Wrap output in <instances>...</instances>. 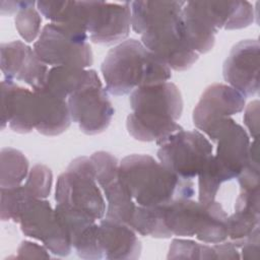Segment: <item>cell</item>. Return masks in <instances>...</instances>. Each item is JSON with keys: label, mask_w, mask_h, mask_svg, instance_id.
<instances>
[{"label": "cell", "mask_w": 260, "mask_h": 260, "mask_svg": "<svg viewBox=\"0 0 260 260\" xmlns=\"http://www.w3.org/2000/svg\"><path fill=\"white\" fill-rule=\"evenodd\" d=\"M185 1H131V24L141 43L170 68L189 69L198 54L188 45L183 27Z\"/></svg>", "instance_id": "cell-1"}, {"label": "cell", "mask_w": 260, "mask_h": 260, "mask_svg": "<svg viewBox=\"0 0 260 260\" xmlns=\"http://www.w3.org/2000/svg\"><path fill=\"white\" fill-rule=\"evenodd\" d=\"M132 113L127 117L128 133L139 141H155L183 130L177 121L183 111L182 94L173 82L165 81L135 88L130 94Z\"/></svg>", "instance_id": "cell-2"}, {"label": "cell", "mask_w": 260, "mask_h": 260, "mask_svg": "<svg viewBox=\"0 0 260 260\" xmlns=\"http://www.w3.org/2000/svg\"><path fill=\"white\" fill-rule=\"evenodd\" d=\"M108 92L125 95L143 85L165 82L171 68L135 39L111 49L101 67Z\"/></svg>", "instance_id": "cell-3"}, {"label": "cell", "mask_w": 260, "mask_h": 260, "mask_svg": "<svg viewBox=\"0 0 260 260\" xmlns=\"http://www.w3.org/2000/svg\"><path fill=\"white\" fill-rule=\"evenodd\" d=\"M119 175L136 205L157 206L179 198H192V180L178 177L152 156L131 154L119 162Z\"/></svg>", "instance_id": "cell-4"}, {"label": "cell", "mask_w": 260, "mask_h": 260, "mask_svg": "<svg viewBox=\"0 0 260 260\" xmlns=\"http://www.w3.org/2000/svg\"><path fill=\"white\" fill-rule=\"evenodd\" d=\"M164 221L172 236L193 237L204 243L218 244L228 238V214L216 200L203 204L191 198L162 204Z\"/></svg>", "instance_id": "cell-5"}, {"label": "cell", "mask_w": 260, "mask_h": 260, "mask_svg": "<svg viewBox=\"0 0 260 260\" xmlns=\"http://www.w3.org/2000/svg\"><path fill=\"white\" fill-rule=\"evenodd\" d=\"M56 205L81 212L92 218L102 219L106 215V201L98 187L95 169L90 157L74 158L56 183Z\"/></svg>", "instance_id": "cell-6"}, {"label": "cell", "mask_w": 260, "mask_h": 260, "mask_svg": "<svg viewBox=\"0 0 260 260\" xmlns=\"http://www.w3.org/2000/svg\"><path fill=\"white\" fill-rule=\"evenodd\" d=\"M159 162L178 177L192 180L212 157L213 147L199 131H178L156 143Z\"/></svg>", "instance_id": "cell-7"}, {"label": "cell", "mask_w": 260, "mask_h": 260, "mask_svg": "<svg viewBox=\"0 0 260 260\" xmlns=\"http://www.w3.org/2000/svg\"><path fill=\"white\" fill-rule=\"evenodd\" d=\"M14 222H19L25 236L41 241L51 253L62 257L70 254L67 228L48 200L25 198Z\"/></svg>", "instance_id": "cell-8"}, {"label": "cell", "mask_w": 260, "mask_h": 260, "mask_svg": "<svg viewBox=\"0 0 260 260\" xmlns=\"http://www.w3.org/2000/svg\"><path fill=\"white\" fill-rule=\"evenodd\" d=\"M67 103L71 120L87 135L105 131L115 112L108 91L94 70H90L86 82L68 96Z\"/></svg>", "instance_id": "cell-9"}, {"label": "cell", "mask_w": 260, "mask_h": 260, "mask_svg": "<svg viewBox=\"0 0 260 260\" xmlns=\"http://www.w3.org/2000/svg\"><path fill=\"white\" fill-rule=\"evenodd\" d=\"M34 51L46 65L70 66L78 68L89 67L92 62V52L87 42H79L55 23L46 24Z\"/></svg>", "instance_id": "cell-10"}, {"label": "cell", "mask_w": 260, "mask_h": 260, "mask_svg": "<svg viewBox=\"0 0 260 260\" xmlns=\"http://www.w3.org/2000/svg\"><path fill=\"white\" fill-rule=\"evenodd\" d=\"M95 169V179L107 200L106 217L130 225L136 208L130 192L119 175L117 158L107 151L90 155Z\"/></svg>", "instance_id": "cell-11"}, {"label": "cell", "mask_w": 260, "mask_h": 260, "mask_svg": "<svg viewBox=\"0 0 260 260\" xmlns=\"http://www.w3.org/2000/svg\"><path fill=\"white\" fill-rule=\"evenodd\" d=\"M246 96L234 87L214 83L206 87L193 111L195 127L213 140L222 123L245 108Z\"/></svg>", "instance_id": "cell-12"}, {"label": "cell", "mask_w": 260, "mask_h": 260, "mask_svg": "<svg viewBox=\"0 0 260 260\" xmlns=\"http://www.w3.org/2000/svg\"><path fill=\"white\" fill-rule=\"evenodd\" d=\"M86 28L95 44L113 45L123 41L131 25L130 2L86 1Z\"/></svg>", "instance_id": "cell-13"}, {"label": "cell", "mask_w": 260, "mask_h": 260, "mask_svg": "<svg viewBox=\"0 0 260 260\" xmlns=\"http://www.w3.org/2000/svg\"><path fill=\"white\" fill-rule=\"evenodd\" d=\"M212 141L217 143L213 158L225 181L238 178L249 161L251 142L246 130L229 117Z\"/></svg>", "instance_id": "cell-14"}, {"label": "cell", "mask_w": 260, "mask_h": 260, "mask_svg": "<svg viewBox=\"0 0 260 260\" xmlns=\"http://www.w3.org/2000/svg\"><path fill=\"white\" fill-rule=\"evenodd\" d=\"M259 42L244 40L231 50L222 67L224 80L245 96L259 91Z\"/></svg>", "instance_id": "cell-15"}, {"label": "cell", "mask_w": 260, "mask_h": 260, "mask_svg": "<svg viewBox=\"0 0 260 260\" xmlns=\"http://www.w3.org/2000/svg\"><path fill=\"white\" fill-rule=\"evenodd\" d=\"M0 67L5 79L22 80L32 90L45 85L49 71L35 51L20 41L1 44Z\"/></svg>", "instance_id": "cell-16"}, {"label": "cell", "mask_w": 260, "mask_h": 260, "mask_svg": "<svg viewBox=\"0 0 260 260\" xmlns=\"http://www.w3.org/2000/svg\"><path fill=\"white\" fill-rule=\"evenodd\" d=\"M1 126L6 124L17 133H28L36 129L38 120V99L36 92L21 87L13 80L1 82Z\"/></svg>", "instance_id": "cell-17"}, {"label": "cell", "mask_w": 260, "mask_h": 260, "mask_svg": "<svg viewBox=\"0 0 260 260\" xmlns=\"http://www.w3.org/2000/svg\"><path fill=\"white\" fill-rule=\"evenodd\" d=\"M98 239L103 258L126 260L140 256L141 243L135 231L126 223L102 218Z\"/></svg>", "instance_id": "cell-18"}, {"label": "cell", "mask_w": 260, "mask_h": 260, "mask_svg": "<svg viewBox=\"0 0 260 260\" xmlns=\"http://www.w3.org/2000/svg\"><path fill=\"white\" fill-rule=\"evenodd\" d=\"M39 11L79 42L87 41L86 1H38Z\"/></svg>", "instance_id": "cell-19"}, {"label": "cell", "mask_w": 260, "mask_h": 260, "mask_svg": "<svg viewBox=\"0 0 260 260\" xmlns=\"http://www.w3.org/2000/svg\"><path fill=\"white\" fill-rule=\"evenodd\" d=\"M185 39L197 54L209 52L214 45L217 29L205 14L200 1L186 2L182 10Z\"/></svg>", "instance_id": "cell-20"}, {"label": "cell", "mask_w": 260, "mask_h": 260, "mask_svg": "<svg viewBox=\"0 0 260 260\" xmlns=\"http://www.w3.org/2000/svg\"><path fill=\"white\" fill-rule=\"evenodd\" d=\"M38 99L36 129L46 136H56L66 131L71 123L68 103L42 87L34 90Z\"/></svg>", "instance_id": "cell-21"}, {"label": "cell", "mask_w": 260, "mask_h": 260, "mask_svg": "<svg viewBox=\"0 0 260 260\" xmlns=\"http://www.w3.org/2000/svg\"><path fill=\"white\" fill-rule=\"evenodd\" d=\"M201 5L217 30L243 28L254 20V8L248 1H201Z\"/></svg>", "instance_id": "cell-22"}, {"label": "cell", "mask_w": 260, "mask_h": 260, "mask_svg": "<svg viewBox=\"0 0 260 260\" xmlns=\"http://www.w3.org/2000/svg\"><path fill=\"white\" fill-rule=\"evenodd\" d=\"M90 70L70 66L52 67L43 86L56 96L66 100L88 79Z\"/></svg>", "instance_id": "cell-23"}, {"label": "cell", "mask_w": 260, "mask_h": 260, "mask_svg": "<svg viewBox=\"0 0 260 260\" xmlns=\"http://www.w3.org/2000/svg\"><path fill=\"white\" fill-rule=\"evenodd\" d=\"M259 210L250 207H235L233 214L226 217L228 238L236 248H242L250 239L259 235Z\"/></svg>", "instance_id": "cell-24"}, {"label": "cell", "mask_w": 260, "mask_h": 260, "mask_svg": "<svg viewBox=\"0 0 260 260\" xmlns=\"http://www.w3.org/2000/svg\"><path fill=\"white\" fill-rule=\"evenodd\" d=\"M0 187L20 186L28 175V160L24 154L14 148L6 147L0 153Z\"/></svg>", "instance_id": "cell-25"}, {"label": "cell", "mask_w": 260, "mask_h": 260, "mask_svg": "<svg viewBox=\"0 0 260 260\" xmlns=\"http://www.w3.org/2000/svg\"><path fill=\"white\" fill-rule=\"evenodd\" d=\"M130 226L142 236L159 239H168L172 237L165 225L162 205L151 207L136 205Z\"/></svg>", "instance_id": "cell-26"}, {"label": "cell", "mask_w": 260, "mask_h": 260, "mask_svg": "<svg viewBox=\"0 0 260 260\" xmlns=\"http://www.w3.org/2000/svg\"><path fill=\"white\" fill-rule=\"evenodd\" d=\"M198 178L199 201L205 205L210 204L215 201V197L221 184L226 182L216 167L213 155L199 173Z\"/></svg>", "instance_id": "cell-27"}, {"label": "cell", "mask_w": 260, "mask_h": 260, "mask_svg": "<svg viewBox=\"0 0 260 260\" xmlns=\"http://www.w3.org/2000/svg\"><path fill=\"white\" fill-rule=\"evenodd\" d=\"M53 175L45 165L34 166L22 185L26 194L31 198L46 199L51 193Z\"/></svg>", "instance_id": "cell-28"}, {"label": "cell", "mask_w": 260, "mask_h": 260, "mask_svg": "<svg viewBox=\"0 0 260 260\" xmlns=\"http://www.w3.org/2000/svg\"><path fill=\"white\" fill-rule=\"evenodd\" d=\"M168 258L172 259H216L213 246L198 244L190 240L176 239L172 242Z\"/></svg>", "instance_id": "cell-29"}, {"label": "cell", "mask_w": 260, "mask_h": 260, "mask_svg": "<svg viewBox=\"0 0 260 260\" xmlns=\"http://www.w3.org/2000/svg\"><path fill=\"white\" fill-rule=\"evenodd\" d=\"M37 2L32 1L25 7L19 9L15 16V26L21 38L27 43H31L41 34L42 18L38 10L34 7Z\"/></svg>", "instance_id": "cell-30"}, {"label": "cell", "mask_w": 260, "mask_h": 260, "mask_svg": "<svg viewBox=\"0 0 260 260\" xmlns=\"http://www.w3.org/2000/svg\"><path fill=\"white\" fill-rule=\"evenodd\" d=\"M28 197L22 185L13 188H1V219L3 221L9 219L15 221L23 200Z\"/></svg>", "instance_id": "cell-31"}, {"label": "cell", "mask_w": 260, "mask_h": 260, "mask_svg": "<svg viewBox=\"0 0 260 260\" xmlns=\"http://www.w3.org/2000/svg\"><path fill=\"white\" fill-rule=\"evenodd\" d=\"M259 102L254 101L246 108L244 114V123L250 131V134L257 138L259 131Z\"/></svg>", "instance_id": "cell-32"}, {"label": "cell", "mask_w": 260, "mask_h": 260, "mask_svg": "<svg viewBox=\"0 0 260 260\" xmlns=\"http://www.w3.org/2000/svg\"><path fill=\"white\" fill-rule=\"evenodd\" d=\"M18 258H42L50 257L47 250L35 243L24 241L20 244L18 250Z\"/></svg>", "instance_id": "cell-33"}, {"label": "cell", "mask_w": 260, "mask_h": 260, "mask_svg": "<svg viewBox=\"0 0 260 260\" xmlns=\"http://www.w3.org/2000/svg\"><path fill=\"white\" fill-rule=\"evenodd\" d=\"M242 257L244 259H256L259 252V235L254 236L242 247Z\"/></svg>", "instance_id": "cell-34"}, {"label": "cell", "mask_w": 260, "mask_h": 260, "mask_svg": "<svg viewBox=\"0 0 260 260\" xmlns=\"http://www.w3.org/2000/svg\"><path fill=\"white\" fill-rule=\"evenodd\" d=\"M32 1H1L0 5H1V14H11L13 12H16L21 9L22 7L27 6L28 4H30Z\"/></svg>", "instance_id": "cell-35"}]
</instances>
